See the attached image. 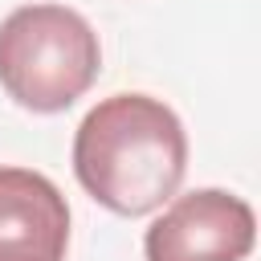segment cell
I'll use <instances>...</instances> for the list:
<instances>
[{
	"mask_svg": "<svg viewBox=\"0 0 261 261\" xmlns=\"http://www.w3.org/2000/svg\"><path fill=\"white\" fill-rule=\"evenodd\" d=\"M188 171V135L171 106L147 94L98 102L73 135L77 184L118 216L163 208Z\"/></svg>",
	"mask_w": 261,
	"mask_h": 261,
	"instance_id": "6da1fadb",
	"label": "cell"
},
{
	"mask_svg": "<svg viewBox=\"0 0 261 261\" xmlns=\"http://www.w3.org/2000/svg\"><path fill=\"white\" fill-rule=\"evenodd\" d=\"M98 65V33L65 4H24L0 24V86L24 110L73 106L94 86Z\"/></svg>",
	"mask_w": 261,
	"mask_h": 261,
	"instance_id": "7a4b0ae2",
	"label": "cell"
},
{
	"mask_svg": "<svg viewBox=\"0 0 261 261\" xmlns=\"http://www.w3.org/2000/svg\"><path fill=\"white\" fill-rule=\"evenodd\" d=\"M257 216L253 208L220 188L175 196L167 212L147 228V261H241L253 253Z\"/></svg>",
	"mask_w": 261,
	"mask_h": 261,
	"instance_id": "3957f363",
	"label": "cell"
},
{
	"mask_svg": "<svg viewBox=\"0 0 261 261\" xmlns=\"http://www.w3.org/2000/svg\"><path fill=\"white\" fill-rule=\"evenodd\" d=\"M65 196L29 167H0V261H65Z\"/></svg>",
	"mask_w": 261,
	"mask_h": 261,
	"instance_id": "277c9868",
	"label": "cell"
}]
</instances>
